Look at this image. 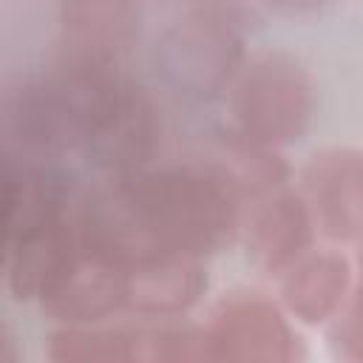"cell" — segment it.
<instances>
[{"mask_svg":"<svg viewBox=\"0 0 363 363\" xmlns=\"http://www.w3.org/2000/svg\"><path fill=\"white\" fill-rule=\"evenodd\" d=\"M91 201L102 235L125 264L150 255L199 261L235 235L244 193L224 164L187 162L111 179V190Z\"/></svg>","mask_w":363,"mask_h":363,"instance_id":"obj_1","label":"cell"},{"mask_svg":"<svg viewBox=\"0 0 363 363\" xmlns=\"http://www.w3.org/2000/svg\"><path fill=\"white\" fill-rule=\"evenodd\" d=\"M233 133L278 147L301 139L312 119L315 88L306 68L286 51H258L244 57L227 85Z\"/></svg>","mask_w":363,"mask_h":363,"instance_id":"obj_2","label":"cell"},{"mask_svg":"<svg viewBox=\"0 0 363 363\" xmlns=\"http://www.w3.org/2000/svg\"><path fill=\"white\" fill-rule=\"evenodd\" d=\"M241 62V34L233 20L216 9L187 11L156 43V65L179 94H216L230 85Z\"/></svg>","mask_w":363,"mask_h":363,"instance_id":"obj_3","label":"cell"},{"mask_svg":"<svg viewBox=\"0 0 363 363\" xmlns=\"http://www.w3.org/2000/svg\"><path fill=\"white\" fill-rule=\"evenodd\" d=\"M315 230L332 241H363V150L326 147L301 173Z\"/></svg>","mask_w":363,"mask_h":363,"instance_id":"obj_4","label":"cell"},{"mask_svg":"<svg viewBox=\"0 0 363 363\" xmlns=\"http://www.w3.org/2000/svg\"><path fill=\"white\" fill-rule=\"evenodd\" d=\"M292 329L284 315L258 292L221 298L201 329L204 357H261L286 360L295 354Z\"/></svg>","mask_w":363,"mask_h":363,"instance_id":"obj_5","label":"cell"},{"mask_svg":"<svg viewBox=\"0 0 363 363\" xmlns=\"http://www.w3.org/2000/svg\"><path fill=\"white\" fill-rule=\"evenodd\" d=\"M312 235L315 221L301 193H275L255 210L247 227L250 255L267 272H284L303 252H309Z\"/></svg>","mask_w":363,"mask_h":363,"instance_id":"obj_6","label":"cell"},{"mask_svg":"<svg viewBox=\"0 0 363 363\" xmlns=\"http://www.w3.org/2000/svg\"><path fill=\"white\" fill-rule=\"evenodd\" d=\"M352 289V267L340 252L318 250L303 252L284 269L281 298L286 309L303 323L329 320Z\"/></svg>","mask_w":363,"mask_h":363,"instance_id":"obj_7","label":"cell"},{"mask_svg":"<svg viewBox=\"0 0 363 363\" xmlns=\"http://www.w3.org/2000/svg\"><path fill=\"white\" fill-rule=\"evenodd\" d=\"M204 286L196 258L150 255L128 264V298L125 306L147 318L182 315L196 303Z\"/></svg>","mask_w":363,"mask_h":363,"instance_id":"obj_8","label":"cell"},{"mask_svg":"<svg viewBox=\"0 0 363 363\" xmlns=\"http://www.w3.org/2000/svg\"><path fill=\"white\" fill-rule=\"evenodd\" d=\"M65 48L119 57L133 40L139 9L133 0H60Z\"/></svg>","mask_w":363,"mask_h":363,"instance_id":"obj_9","label":"cell"},{"mask_svg":"<svg viewBox=\"0 0 363 363\" xmlns=\"http://www.w3.org/2000/svg\"><path fill=\"white\" fill-rule=\"evenodd\" d=\"M337 337L346 340L354 357H363V244L357 255V281H352V306L346 320L337 326Z\"/></svg>","mask_w":363,"mask_h":363,"instance_id":"obj_10","label":"cell"},{"mask_svg":"<svg viewBox=\"0 0 363 363\" xmlns=\"http://www.w3.org/2000/svg\"><path fill=\"white\" fill-rule=\"evenodd\" d=\"M320 3H326V0H267V6L281 14H306V11L318 9Z\"/></svg>","mask_w":363,"mask_h":363,"instance_id":"obj_11","label":"cell"}]
</instances>
